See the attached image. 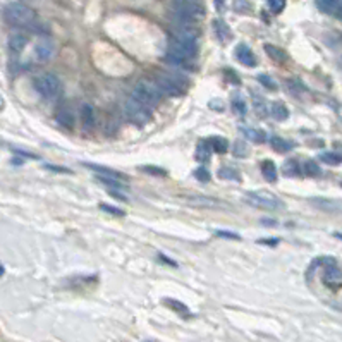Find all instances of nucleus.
Instances as JSON below:
<instances>
[{
	"mask_svg": "<svg viewBox=\"0 0 342 342\" xmlns=\"http://www.w3.org/2000/svg\"><path fill=\"white\" fill-rule=\"evenodd\" d=\"M33 86H35L36 93L42 98H45V100H55L62 91L60 81L52 72H42V74H38L35 81H33Z\"/></svg>",
	"mask_w": 342,
	"mask_h": 342,
	"instance_id": "obj_4",
	"label": "nucleus"
},
{
	"mask_svg": "<svg viewBox=\"0 0 342 342\" xmlns=\"http://www.w3.org/2000/svg\"><path fill=\"white\" fill-rule=\"evenodd\" d=\"M244 201L255 208H262V210H281V208H284V201L275 196V194L268 193V191H251V193H246Z\"/></svg>",
	"mask_w": 342,
	"mask_h": 342,
	"instance_id": "obj_5",
	"label": "nucleus"
},
{
	"mask_svg": "<svg viewBox=\"0 0 342 342\" xmlns=\"http://www.w3.org/2000/svg\"><path fill=\"white\" fill-rule=\"evenodd\" d=\"M194 177L201 182H208L210 181V172H208L207 167H198L196 171H194Z\"/></svg>",
	"mask_w": 342,
	"mask_h": 342,
	"instance_id": "obj_26",
	"label": "nucleus"
},
{
	"mask_svg": "<svg viewBox=\"0 0 342 342\" xmlns=\"http://www.w3.org/2000/svg\"><path fill=\"white\" fill-rule=\"evenodd\" d=\"M3 107V100H2V97H0V109Z\"/></svg>",
	"mask_w": 342,
	"mask_h": 342,
	"instance_id": "obj_39",
	"label": "nucleus"
},
{
	"mask_svg": "<svg viewBox=\"0 0 342 342\" xmlns=\"http://www.w3.org/2000/svg\"><path fill=\"white\" fill-rule=\"evenodd\" d=\"M162 97H164V93H162L160 88L153 81H138L134 90H132V98L138 100L139 104L146 105L148 109L160 104Z\"/></svg>",
	"mask_w": 342,
	"mask_h": 342,
	"instance_id": "obj_3",
	"label": "nucleus"
},
{
	"mask_svg": "<svg viewBox=\"0 0 342 342\" xmlns=\"http://www.w3.org/2000/svg\"><path fill=\"white\" fill-rule=\"evenodd\" d=\"M237 57H239V60H241L244 65H251V67H255V65H256L255 55L249 52L246 47H239V49H237Z\"/></svg>",
	"mask_w": 342,
	"mask_h": 342,
	"instance_id": "obj_20",
	"label": "nucleus"
},
{
	"mask_svg": "<svg viewBox=\"0 0 342 342\" xmlns=\"http://www.w3.org/2000/svg\"><path fill=\"white\" fill-rule=\"evenodd\" d=\"M3 19L16 28H29L35 23L36 16L29 7L23 3H10L3 9Z\"/></svg>",
	"mask_w": 342,
	"mask_h": 342,
	"instance_id": "obj_2",
	"label": "nucleus"
},
{
	"mask_svg": "<svg viewBox=\"0 0 342 342\" xmlns=\"http://www.w3.org/2000/svg\"><path fill=\"white\" fill-rule=\"evenodd\" d=\"M301 172V167H297V162L296 160H290V162H285L284 165V174L285 175H296Z\"/></svg>",
	"mask_w": 342,
	"mask_h": 342,
	"instance_id": "obj_25",
	"label": "nucleus"
},
{
	"mask_svg": "<svg viewBox=\"0 0 342 342\" xmlns=\"http://www.w3.org/2000/svg\"><path fill=\"white\" fill-rule=\"evenodd\" d=\"M270 112H272V117H274L275 120H285L289 117L287 107L282 104V102H275V104L272 105Z\"/></svg>",
	"mask_w": 342,
	"mask_h": 342,
	"instance_id": "obj_17",
	"label": "nucleus"
},
{
	"mask_svg": "<svg viewBox=\"0 0 342 342\" xmlns=\"http://www.w3.org/2000/svg\"><path fill=\"white\" fill-rule=\"evenodd\" d=\"M232 110L239 115H246V112H248V105H246V102L242 100V97H234L232 98Z\"/></svg>",
	"mask_w": 342,
	"mask_h": 342,
	"instance_id": "obj_24",
	"label": "nucleus"
},
{
	"mask_svg": "<svg viewBox=\"0 0 342 342\" xmlns=\"http://www.w3.org/2000/svg\"><path fill=\"white\" fill-rule=\"evenodd\" d=\"M262 224H265V226H277V224H274V220H262Z\"/></svg>",
	"mask_w": 342,
	"mask_h": 342,
	"instance_id": "obj_38",
	"label": "nucleus"
},
{
	"mask_svg": "<svg viewBox=\"0 0 342 342\" xmlns=\"http://www.w3.org/2000/svg\"><path fill=\"white\" fill-rule=\"evenodd\" d=\"M337 3H339V0H320V7L327 12H332L337 7Z\"/></svg>",
	"mask_w": 342,
	"mask_h": 342,
	"instance_id": "obj_29",
	"label": "nucleus"
},
{
	"mask_svg": "<svg viewBox=\"0 0 342 342\" xmlns=\"http://www.w3.org/2000/svg\"><path fill=\"white\" fill-rule=\"evenodd\" d=\"M124 114H126V117L131 122L138 124V126H143V124H146L152 119V112H150L148 107L139 104V102L134 100L132 97L124 102Z\"/></svg>",
	"mask_w": 342,
	"mask_h": 342,
	"instance_id": "obj_6",
	"label": "nucleus"
},
{
	"mask_svg": "<svg viewBox=\"0 0 342 342\" xmlns=\"http://www.w3.org/2000/svg\"><path fill=\"white\" fill-rule=\"evenodd\" d=\"M241 132L249 139V141L256 143V145H260V143L267 141V134H265L263 131H260V129H248V127H242Z\"/></svg>",
	"mask_w": 342,
	"mask_h": 342,
	"instance_id": "obj_16",
	"label": "nucleus"
},
{
	"mask_svg": "<svg viewBox=\"0 0 342 342\" xmlns=\"http://www.w3.org/2000/svg\"><path fill=\"white\" fill-rule=\"evenodd\" d=\"M262 172H263V177L267 179L268 182L277 181V165H275L272 160L262 162Z\"/></svg>",
	"mask_w": 342,
	"mask_h": 342,
	"instance_id": "obj_14",
	"label": "nucleus"
},
{
	"mask_svg": "<svg viewBox=\"0 0 342 342\" xmlns=\"http://www.w3.org/2000/svg\"><path fill=\"white\" fill-rule=\"evenodd\" d=\"M79 115L81 122L86 129H93L97 126V110L91 104H83L79 107Z\"/></svg>",
	"mask_w": 342,
	"mask_h": 342,
	"instance_id": "obj_8",
	"label": "nucleus"
},
{
	"mask_svg": "<svg viewBox=\"0 0 342 342\" xmlns=\"http://www.w3.org/2000/svg\"><path fill=\"white\" fill-rule=\"evenodd\" d=\"M258 81L263 84L265 88H267V90H272V91L277 90V84L272 81V78H268V76H258Z\"/></svg>",
	"mask_w": 342,
	"mask_h": 342,
	"instance_id": "obj_30",
	"label": "nucleus"
},
{
	"mask_svg": "<svg viewBox=\"0 0 342 342\" xmlns=\"http://www.w3.org/2000/svg\"><path fill=\"white\" fill-rule=\"evenodd\" d=\"M217 236H219V237H227V239H239L237 234H232V232H217Z\"/></svg>",
	"mask_w": 342,
	"mask_h": 342,
	"instance_id": "obj_36",
	"label": "nucleus"
},
{
	"mask_svg": "<svg viewBox=\"0 0 342 342\" xmlns=\"http://www.w3.org/2000/svg\"><path fill=\"white\" fill-rule=\"evenodd\" d=\"M270 143H272V148L275 150V152H279V153H287L290 152V150L294 148V143H290L287 141V139H284V138H281V136H274V138L270 139Z\"/></svg>",
	"mask_w": 342,
	"mask_h": 342,
	"instance_id": "obj_13",
	"label": "nucleus"
},
{
	"mask_svg": "<svg viewBox=\"0 0 342 342\" xmlns=\"http://www.w3.org/2000/svg\"><path fill=\"white\" fill-rule=\"evenodd\" d=\"M323 282H325L329 287H341L342 285V272L336 265H329L323 274Z\"/></svg>",
	"mask_w": 342,
	"mask_h": 342,
	"instance_id": "obj_9",
	"label": "nucleus"
},
{
	"mask_svg": "<svg viewBox=\"0 0 342 342\" xmlns=\"http://www.w3.org/2000/svg\"><path fill=\"white\" fill-rule=\"evenodd\" d=\"M186 201L189 207H194V208H210V210H213V208L222 207V201L210 196H200V194L198 196H187Z\"/></svg>",
	"mask_w": 342,
	"mask_h": 342,
	"instance_id": "obj_7",
	"label": "nucleus"
},
{
	"mask_svg": "<svg viewBox=\"0 0 342 342\" xmlns=\"http://www.w3.org/2000/svg\"><path fill=\"white\" fill-rule=\"evenodd\" d=\"M219 177L220 179H227V181H241V174L232 167H222L219 171Z\"/></svg>",
	"mask_w": 342,
	"mask_h": 342,
	"instance_id": "obj_23",
	"label": "nucleus"
},
{
	"mask_svg": "<svg viewBox=\"0 0 342 342\" xmlns=\"http://www.w3.org/2000/svg\"><path fill=\"white\" fill-rule=\"evenodd\" d=\"M210 150H212L210 141H201L196 148V160L207 162L208 158H210Z\"/></svg>",
	"mask_w": 342,
	"mask_h": 342,
	"instance_id": "obj_22",
	"label": "nucleus"
},
{
	"mask_svg": "<svg viewBox=\"0 0 342 342\" xmlns=\"http://www.w3.org/2000/svg\"><path fill=\"white\" fill-rule=\"evenodd\" d=\"M86 167L91 169L93 172H97L100 177H110V179H117V181H122V179H126V177H124V174H120V172L114 171V169L104 167V165H91V164H88Z\"/></svg>",
	"mask_w": 342,
	"mask_h": 342,
	"instance_id": "obj_12",
	"label": "nucleus"
},
{
	"mask_svg": "<svg viewBox=\"0 0 342 342\" xmlns=\"http://www.w3.org/2000/svg\"><path fill=\"white\" fill-rule=\"evenodd\" d=\"M157 86L160 88V91L167 97H179L184 95L189 88V81L182 74H174V72H165L157 78Z\"/></svg>",
	"mask_w": 342,
	"mask_h": 342,
	"instance_id": "obj_1",
	"label": "nucleus"
},
{
	"mask_svg": "<svg viewBox=\"0 0 342 342\" xmlns=\"http://www.w3.org/2000/svg\"><path fill=\"white\" fill-rule=\"evenodd\" d=\"M210 146H212V150L215 153H220V155H224V153H227V150H229V141H227L226 138L215 136V138L210 139Z\"/></svg>",
	"mask_w": 342,
	"mask_h": 342,
	"instance_id": "obj_18",
	"label": "nucleus"
},
{
	"mask_svg": "<svg viewBox=\"0 0 342 342\" xmlns=\"http://www.w3.org/2000/svg\"><path fill=\"white\" fill-rule=\"evenodd\" d=\"M55 120H57L60 126L67 127V129H72L74 127V114L69 107H60L55 114Z\"/></svg>",
	"mask_w": 342,
	"mask_h": 342,
	"instance_id": "obj_11",
	"label": "nucleus"
},
{
	"mask_svg": "<svg viewBox=\"0 0 342 342\" xmlns=\"http://www.w3.org/2000/svg\"><path fill=\"white\" fill-rule=\"evenodd\" d=\"M341 187H342V182H341Z\"/></svg>",
	"mask_w": 342,
	"mask_h": 342,
	"instance_id": "obj_40",
	"label": "nucleus"
},
{
	"mask_svg": "<svg viewBox=\"0 0 342 342\" xmlns=\"http://www.w3.org/2000/svg\"><path fill=\"white\" fill-rule=\"evenodd\" d=\"M26 43H28V38L24 35H12L9 38V49H10V52L19 54L21 50L26 47Z\"/></svg>",
	"mask_w": 342,
	"mask_h": 342,
	"instance_id": "obj_15",
	"label": "nucleus"
},
{
	"mask_svg": "<svg viewBox=\"0 0 342 342\" xmlns=\"http://www.w3.org/2000/svg\"><path fill=\"white\" fill-rule=\"evenodd\" d=\"M100 208L107 213H110V215H115V217H124V212L119 210L117 207H112V205H107V203H102Z\"/></svg>",
	"mask_w": 342,
	"mask_h": 342,
	"instance_id": "obj_28",
	"label": "nucleus"
},
{
	"mask_svg": "<svg viewBox=\"0 0 342 342\" xmlns=\"http://www.w3.org/2000/svg\"><path fill=\"white\" fill-rule=\"evenodd\" d=\"M246 153H248V148H246V143H244V141H237L236 145H234V155H237V157H246Z\"/></svg>",
	"mask_w": 342,
	"mask_h": 342,
	"instance_id": "obj_31",
	"label": "nucleus"
},
{
	"mask_svg": "<svg viewBox=\"0 0 342 342\" xmlns=\"http://www.w3.org/2000/svg\"><path fill=\"white\" fill-rule=\"evenodd\" d=\"M267 52L270 54V57L274 58V60H279V62L285 60V54L282 52V50L275 49V47H272V45H267Z\"/></svg>",
	"mask_w": 342,
	"mask_h": 342,
	"instance_id": "obj_27",
	"label": "nucleus"
},
{
	"mask_svg": "<svg viewBox=\"0 0 342 342\" xmlns=\"http://www.w3.org/2000/svg\"><path fill=\"white\" fill-rule=\"evenodd\" d=\"M226 76L232 79V84H241V79H239L237 76H234L232 72H230V69H227V71H226Z\"/></svg>",
	"mask_w": 342,
	"mask_h": 342,
	"instance_id": "obj_35",
	"label": "nucleus"
},
{
	"mask_svg": "<svg viewBox=\"0 0 342 342\" xmlns=\"http://www.w3.org/2000/svg\"><path fill=\"white\" fill-rule=\"evenodd\" d=\"M143 171L148 172V174H153V175H167V172H165L164 169L152 167V165H145V167H143Z\"/></svg>",
	"mask_w": 342,
	"mask_h": 342,
	"instance_id": "obj_33",
	"label": "nucleus"
},
{
	"mask_svg": "<svg viewBox=\"0 0 342 342\" xmlns=\"http://www.w3.org/2000/svg\"><path fill=\"white\" fill-rule=\"evenodd\" d=\"M49 171H58V172H69L67 169H60V167H55V165H47Z\"/></svg>",
	"mask_w": 342,
	"mask_h": 342,
	"instance_id": "obj_37",
	"label": "nucleus"
},
{
	"mask_svg": "<svg viewBox=\"0 0 342 342\" xmlns=\"http://www.w3.org/2000/svg\"><path fill=\"white\" fill-rule=\"evenodd\" d=\"M313 203H316L318 207H325V210H336V208H339L336 203H332V201H325V200H311Z\"/></svg>",
	"mask_w": 342,
	"mask_h": 342,
	"instance_id": "obj_32",
	"label": "nucleus"
},
{
	"mask_svg": "<svg viewBox=\"0 0 342 342\" xmlns=\"http://www.w3.org/2000/svg\"><path fill=\"white\" fill-rule=\"evenodd\" d=\"M54 55V45L49 40H42L38 45L35 47V57L38 62H49Z\"/></svg>",
	"mask_w": 342,
	"mask_h": 342,
	"instance_id": "obj_10",
	"label": "nucleus"
},
{
	"mask_svg": "<svg viewBox=\"0 0 342 342\" xmlns=\"http://www.w3.org/2000/svg\"><path fill=\"white\" fill-rule=\"evenodd\" d=\"M255 110H256V114H258L260 117H263L265 114H267V109H265V104L260 98H255Z\"/></svg>",
	"mask_w": 342,
	"mask_h": 342,
	"instance_id": "obj_34",
	"label": "nucleus"
},
{
	"mask_svg": "<svg viewBox=\"0 0 342 342\" xmlns=\"http://www.w3.org/2000/svg\"><path fill=\"white\" fill-rule=\"evenodd\" d=\"M320 160L327 165H339L342 164V153L339 152H323L320 153Z\"/></svg>",
	"mask_w": 342,
	"mask_h": 342,
	"instance_id": "obj_19",
	"label": "nucleus"
},
{
	"mask_svg": "<svg viewBox=\"0 0 342 342\" xmlns=\"http://www.w3.org/2000/svg\"><path fill=\"white\" fill-rule=\"evenodd\" d=\"M301 172H303L304 175H310V177H318L320 174H322V171H320L318 164L313 160H306L303 164V167H301Z\"/></svg>",
	"mask_w": 342,
	"mask_h": 342,
	"instance_id": "obj_21",
	"label": "nucleus"
}]
</instances>
